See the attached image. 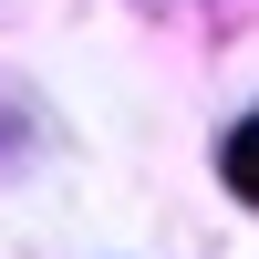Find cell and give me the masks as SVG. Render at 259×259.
Returning a JSON list of instances; mask_svg holds the SVG:
<instances>
[{
	"label": "cell",
	"mask_w": 259,
	"mask_h": 259,
	"mask_svg": "<svg viewBox=\"0 0 259 259\" xmlns=\"http://www.w3.org/2000/svg\"><path fill=\"white\" fill-rule=\"evenodd\" d=\"M228 187H239V197L259 207V114L239 124V135H228Z\"/></svg>",
	"instance_id": "obj_1"
}]
</instances>
